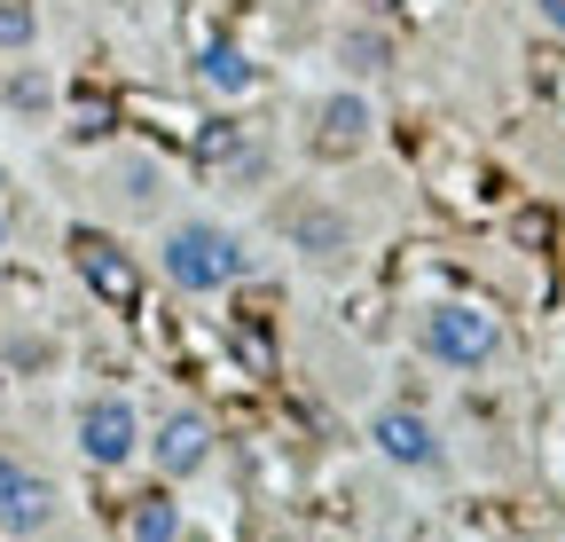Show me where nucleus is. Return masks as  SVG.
Segmentation results:
<instances>
[{"mask_svg": "<svg viewBox=\"0 0 565 542\" xmlns=\"http://www.w3.org/2000/svg\"><path fill=\"white\" fill-rule=\"evenodd\" d=\"M158 267H166V284L189 291V299H212V291H228L252 276V244L221 221H173L166 244H158Z\"/></svg>", "mask_w": 565, "mask_h": 542, "instance_id": "obj_1", "label": "nucleus"}, {"mask_svg": "<svg viewBox=\"0 0 565 542\" xmlns=\"http://www.w3.org/2000/svg\"><path fill=\"white\" fill-rule=\"evenodd\" d=\"M416 347L440 370H487L494 354H503V322H494L487 307H471V299H440V307H424Z\"/></svg>", "mask_w": 565, "mask_h": 542, "instance_id": "obj_2", "label": "nucleus"}, {"mask_svg": "<svg viewBox=\"0 0 565 542\" xmlns=\"http://www.w3.org/2000/svg\"><path fill=\"white\" fill-rule=\"evenodd\" d=\"M212 448H221V433H212L204 410H166V417L150 425V440H141V456L158 464V480H166V488L196 480V471L212 464Z\"/></svg>", "mask_w": 565, "mask_h": 542, "instance_id": "obj_3", "label": "nucleus"}, {"mask_svg": "<svg viewBox=\"0 0 565 542\" xmlns=\"http://www.w3.org/2000/svg\"><path fill=\"white\" fill-rule=\"evenodd\" d=\"M55 511H63V496H55L47 471H32L24 456L0 448V534H9V542H32V534L55 527Z\"/></svg>", "mask_w": 565, "mask_h": 542, "instance_id": "obj_4", "label": "nucleus"}, {"mask_svg": "<svg viewBox=\"0 0 565 542\" xmlns=\"http://www.w3.org/2000/svg\"><path fill=\"white\" fill-rule=\"evenodd\" d=\"M141 417H134V401L126 393H95L87 410H79V456L95 464V471H126L134 456H141Z\"/></svg>", "mask_w": 565, "mask_h": 542, "instance_id": "obj_5", "label": "nucleus"}, {"mask_svg": "<svg viewBox=\"0 0 565 542\" xmlns=\"http://www.w3.org/2000/svg\"><path fill=\"white\" fill-rule=\"evenodd\" d=\"M370 448L393 471H448V448H440V433H433L424 410H377L370 417Z\"/></svg>", "mask_w": 565, "mask_h": 542, "instance_id": "obj_6", "label": "nucleus"}, {"mask_svg": "<svg viewBox=\"0 0 565 542\" xmlns=\"http://www.w3.org/2000/svg\"><path fill=\"white\" fill-rule=\"evenodd\" d=\"M315 126H322V150H330V158H345V150H362V142H370V126H377V110H370L362 95L345 87V95H330V103L315 110Z\"/></svg>", "mask_w": 565, "mask_h": 542, "instance_id": "obj_7", "label": "nucleus"}, {"mask_svg": "<svg viewBox=\"0 0 565 542\" xmlns=\"http://www.w3.org/2000/svg\"><path fill=\"white\" fill-rule=\"evenodd\" d=\"M126 542H189V519H181L173 488L134 496V503H126Z\"/></svg>", "mask_w": 565, "mask_h": 542, "instance_id": "obj_8", "label": "nucleus"}, {"mask_svg": "<svg viewBox=\"0 0 565 542\" xmlns=\"http://www.w3.org/2000/svg\"><path fill=\"white\" fill-rule=\"evenodd\" d=\"M79 276L103 291V299H118V307H134L141 299V284H134V267L110 252V244H95V236H79Z\"/></svg>", "mask_w": 565, "mask_h": 542, "instance_id": "obj_9", "label": "nucleus"}, {"mask_svg": "<svg viewBox=\"0 0 565 542\" xmlns=\"http://www.w3.org/2000/svg\"><path fill=\"white\" fill-rule=\"evenodd\" d=\"M110 189H118V205H126V213H158L166 166H158V158H110Z\"/></svg>", "mask_w": 565, "mask_h": 542, "instance_id": "obj_10", "label": "nucleus"}, {"mask_svg": "<svg viewBox=\"0 0 565 542\" xmlns=\"http://www.w3.org/2000/svg\"><path fill=\"white\" fill-rule=\"evenodd\" d=\"M282 236H291L307 259H338L345 252V221L338 213H315V205L307 213H282Z\"/></svg>", "mask_w": 565, "mask_h": 542, "instance_id": "obj_11", "label": "nucleus"}, {"mask_svg": "<svg viewBox=\"0 0 565 542\" xmlns=\"http://www.w3.org/2000/svg\"><path fill=\"white\" fill-rule=\"evenodd\" d=\"M196 79H204L212 95H252V79H259V63H252L244 47H212V55L196 63Z\"/></svg>", "mask_w": 565, "mask_h": 542, "instance_id": "obj_12", "label": "nucleus"}, {"mask_svg": "<svg viewBox=\"0 0 565 542\" xmlns=\"http://www.w3.org/2000/svg\"><path fill=\"white\" fill-rule=\"evenodd\" d=\"M338 55H345V72H385V63H393V40L377 32V24H353V32H338Z\"/></svg>", "mask_w": 565, "mask_h": 542, "instance_id": "obj_13", "label": "nucleus"}, {"mask_svg": "<svg viewBox=\"0 0 565 542\" xmlns=\"http://www.w3.org/2000/svg\"><path fill=\"white\" fill-rule=\"evenodd\" d=\"M40 40V9L32 0H0V55H24Z\"/></svg>", "mask_w": 565, "mask_h": 542, "instance_id": "obj_14", "label": "nucleus"}, {"mask_svg": "<svg viewBox=\"0 0 565 542\" xmlns=\"http://www.w3.org/2000/svg\"><path fill=\"white\" fill-rule=\"evenodd\" d=\"M9 103H17V110H47V103H55V79H47V72H9Z\"/></svg>", "mask_w": 565, "mask_h": 542, "instance_id": "obj_15", "label": "nucleus"}, {"mask_svg": "<svg viewBox=\"0 0 565 542\" xmlns=\"http://www.w3.org/2000/svg\"><path fill=\"white\" fill-rule=\"evenodd\" d=\"M534 9H542V24H550V32H565V0H534Z\"/></svg>", "mask_w": 565, "mask_h": 542, "instance_id": "obj_16", "label": "nucleus"}, {"mask_svg": "<svg viewBox=\"0 0 565 542\" xmlns=\"http://www.w3.org/2000/svg\"><path fill=\"white\" fill-rule=\"evenodd\" d=\"M408 542H448V534H440V527H416V534H408Z\"/></svg>", "mask_w": 565, "mask_h": 542, "instance_id": "obj_17", "label": "nucleus"}, {"mask_svg": "<svg viewBox=\"0 0 565 542\" xmlns=\"http://www.w3.org/2000/svg\"><path fill=\"white\" fill-rule=\"evenodd\" d=\"M0 252H9V213H0Z\"/></svg>", "mask_w": 565, "mask_h": 542, "instance_id": "obj_18", "label": "nucleus"}, {"mask_svg": "<svg viewBox=\"0 0 565 542\" xmlns=\"http://www.w3.org/2000/svg\"><path fill=\"white\" fill-rule=\"evenodd\" d=\"M0 189H9V166H0Z\"/></svg>", "mask_w": 565, "mask_h": 542, "instance_id": "obj_19", "label": "nucleus"}]
</instances>
